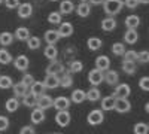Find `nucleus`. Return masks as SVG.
<instances>
[{
    "instance_id": "f257e3e1",
    "label": "nucleus",
    "mask_w": 149,
    "mask_h": 134,
    "mask_svg": "<svg viewBox=\"0 0 149 134\" xmlns=\"http://www.w3.org/2000/svg\"><path fill=\"white\" fill-rule=\"evenodd\" d=\"M102 6L106 15L113 17V15H118L125 5H124V0H104Z\"/></svg>"
},
{
    "instance_id": "f03ea898",
    "label": "nucleus",
    "mask_w": 149,
    "mask_h": 134,
    "mask_svg": "<svg viewBox=\"0 0 149 134\" xmlns=\"http://www.w3.org/2000/svg\"><path fill=\"white\" fill-rule=\"evenodd\" d=\"M104 121V113L102 109H94V110H91L88 113V116H86V122H88L90 125H98L102 124Z\"/></svg>"
},
{
    "instance_id": "7ed1b4c3",
    "label": "nucleus",
    "mask_w": 149,
    "mask_h": 134,
    "mask_svg": "<svg viewBox=\"0 0 149 134\" xmlns=\"http://www.w3.org/2000/svg\"><path fill=\"white\" fill-rule=\"evenodd\" d=\"M88 81H90V83L93 85V87H98L102 82H104V72L98 70L97 67L93 69V70H90V73H88Z\"/></svg>"
},
{
    "instance_id": "20e7f679",
    "label": "nucleus",
    "mask_w": 149,
    "mask_h": 134,
    "mask_svg": "<svg viewBox=\"0 0 149 134\" xmlns=\"http://www.w3.org/2000/svg\"><path fill=\"white\" fill-rule=\"evenodd\" d=\"M130 94H131V88L128 83H118L113 91V95L116 99H128Z\"/></svg>"
},
{
    "instance_id": "39448f33",
    "label": "nucleus",
    "mask_w": 149,
    "mask_h": 134,
    "mask_svg": "<svg viewBox=\"0 0 149 134\" xmlns=\"http://www.w3.org/2000/svg\"><path fill=\"white\" fill-rule=\"evenodd\" d=\"M64 72H66L64 66L61 64L58 60H52L46 67V75H61V73H64Z\"/></svg>"
},
{
    "instance_id": "423d86ee",
    "label": "nucleus",
    "mask_w": 149,
    "mask_h": 134,
    "mask_svg": "<svg viewBox=\"0 0 149 134\" xmlns=\"http://www.w3.org/2000/svg\"><path fill=\"white\" fill-rule=\"evenodd\" d=\"M102 101V110L103 112H110V110H115V106H116V97L112 94V95H106L104 99L100 100Z\"/></svg>"
},
{
    "instance_id": "0eeeda50",
    "label": "nucleus",
    "mask_w": 149,
    "mask_h": 134,
    "mask_svg": "<svg viewBox=\"0 0 149 134\" xmlns=\"http://www.w3.org/2000/svg\"><path fill=\"white\" fill-rule=\"evenodd\" d=\"M70 113L67 110H57V115H55V124L60 125V127H67L70 124Z\"/></svg>"
},
{
    "instance_id": "6e6552de",
    "label": "nucleus",
    "mask_w": 149,
    "mask_h": 134,
    "mask_svg": "<svg viewBox=\"0 0 149 134\" xmlns=\"http://www.w3.org/2000/svg\"><path fill=\"white\" fill-rule=\"evenodd\" d=\"M37 107L43 109V110H48V109L54 107V99L52 97H49L46 94H42L37 97Z\"/></svg>"
},
{
    "instance_id": "1a4fd4ad",
    "label": "nucleus",
    "mask_w": 149,
    "mask_h": 134,
    "mask_svg": "<svg viewBox=\"0 0 149 134\" xmlns=\"http://www.w3.org/2000/svg\"><path fill=\"white\" fill-rule=\"evenodd\" d=\"M70 99L64 95H58L57 99H54V109L55 110H67L69 106H70Z\"/></svg>"
},
{
    "instance_id": "9d476101",
    "label": "nucleus",
    "mask_w": 149,
    "mask_h": 134,
    "mask_svg": "<svg viewBox=\"0 0 149 134\" xmlns=\"http://www.w3.org/2000/svg\"><path fill=\"white\" fill-rule=\"evenodd\" d=\"M14 64H15V69L19 70V72H26L30 66V61H29V57L27 55H18L15 60H14Z\"/></svg>"
},
{
    "instance_id": "9b49d317",
    "label": "nucleus",
    "mask_w": 149,
    "mask_h": 134,
    "mask_svg": "<svg viewBox=\"0 0 149 134\" xmlns=\"http://www.w3.org/2000/svg\"><path fill=\"white\" fill-rule=\"evenodd\" d=\"M60 37L61 36H60L58 30H48L43 34V40L46 42V45H55L60 40Z\"/></svg>"
},
{
    "instance_id": "f8f14e48",
    "label": "nucleus",
    "mask_w": 149,
    "mask_h": 134,
    "mask_svg": "<svg viewBox=\"0 0 149 134\" xmlns=\"http://www.w3.org/2000/svg\"><path fill=\"white\" fill-rule=\"evenodd\" d=\"M12 90H14V94H15V97H18V99H22V97L30 91V88H29V87H27V85L24 83L22 81H19V82L14 83Z\"/></svg>"
},
{
    "instance_id": "ddd939ff",
    "label": "nucleus",
    "mask_w": 149,
    "mask_h": 134,
    "mask_svg": "<svg viewBox=\"0 0 149 134\" xmlns=\"http://www.w3.org/2000/svg\"><path fill=\"white\" fill-rule=\"evenodd\" d=\"M30 121H31V124H42L45 121V110L36 106V109L30 113Z\"/></svg>"
},
{
    "instance_id": "4468645a",
    "label": "nucleus",
    "mask_w": 149,
    "mask_h": 134,
    "mask_svg": "<svg viewBox=\"0 0 149 134\" xmlns=\"http://www.w3.org/2000/svg\"><path fill=\"white\" fill-rule=\"evenodd\" d=\"M91 3L90 2H81L78 6H76V14L81 17V18H86L90 14H91Z\"/></svg>"
},
{
    "instance_id": "2eb2a0df",
    "label": "nucleus",
    "mask_w": 149,
    "mask_h": 134,
    "mask_svg": "<svg viewBox=\"0 0 149 134\" xmlns=\"http://www.w3.org/2000/svg\"><path fill=\"white\" fill-rule=\"evenodd\" d=\"M73 24L72 22H69V21H63L60 24V28H58V33H60V36L61 37H69V36H72L73 34Z\"/></svg>"
},
{
    "instance_id": "dca6fc26",
    "label": "nucleus",
    "mask_w": 149,
    "mask_h": 134,
    "mask_svg": "<svg viewBox=\"0 0 149 134\" xmlns=\"http://www.w3.org/2000/svg\"><path fill=\"white\" fill-rule=\"evenodd\" d=\"M43 83L48 90H55L57 87H60V78L58 75H46Z\"/></svg>"
},
{
    "instance_id": "f3484780",
    "label": "nucleus",
    "mask_w": 149,
    "mask_h": 134,
    "mask_svg": "<svg viewBox=\"0 0 149 134\" xmlns=\"http://www.w3.org/2000/svg\"><path fill=\"white\" fill-rule=\"evenodd\" d=\"M131 109V103L128 101V99H116V106H115V110L119 113H127L130 112Z\"/></svg>"
},
{
    "instance_id": "a211bd4d",
    "label": "nucleus",
    "mask_w": 149,
    "mask_h": 134,
    "mask_svg": "<svg viewBox=\"0 0 149 134\" xmlns=\"http://www.w3.org/2000/svg\"><path fill=\"white\" fill-rule=\"evenodd\" d=\"M124 40L128 45H134L136 42L139 40V33L136 28H127V31L124 33Z\"/></svg>"
},
{
    "instance_id": "6ab92c4d",
    "label": "nucleus",
    "mask_w": 149,
    "mask_h": 134,
    "mask_svg": "<svg viewBox=\"0 0 149 134\" xmlns=\"http://www.w3.org/2000/svg\"><path fill=\"white\" fill-rule=\"evenodd\" d=\"M17 12H18V17H19V18H29V17H31V14H33V6H31L30 3H21V5L18 6Z\"/></svg>"
},
{
    "instance_id": "aec40b11",
    "label": "nucleus",
    "mask_w": 149,
    "mask_h": 134,
    "mask_svg": "<svg viewBox=\"0 0 149 134\" xmlns=\"http://www.w3.org/2000/svg\"><path fill=\"white\" fill-rule=\"evenodd\" d=\"M95 67L102 72H107L109 67H110V60L106 55H98L95 58Z\"/></svg>"
},
{
    "instance_id": "412c9836",
    "label": "nucleus",
    "mask_w": 149,
    "mask_h": 134,
    "mask_svg": "<svg viewBox=\"0 0 149 134\" xmlns=\"http://www.w3.org/2000/svg\"><path fill=\"white\" fill-rule=\"evenodd\" d=\"M116 28V19L113 17L107 15L103 21H102V30L103 31H113Z\"/></svg>"
},
{
    "instance_id": "4be33fe9",
    "label": "nucleus",
    "mask_w": 149,
    "mask_h": 134,
    "mask_svg": "<svg viewBox=\"0 0 149 134\" xmlns=\"http://www.w3.org/2000/svg\"><path fill=\"white\" fill-rule=\"evenodd\" d=\"M118 81H119V75H118L116 70L104 72V82L107 85H118Z\"/></svg>"
},
{
    "instance_id": "5701e85b",
    "label": "nucleus",
    "mask_w": 149,
    "mask_h": 134,
    "mask_svg": "<svg viewBox=\"0 0 149 134\" xmlns=\"http://www.w3.org/2000/svg\"><path fill=\"white\" fill-rule=\"evenodd\" d=\"M73 10H76V8H74V3L72 0H63V2H60V12L63 15H69Z\"/></svg>"
},
{
    "instance_id": "b1692460",
    "label": "nucleus",
    "mask_w": 149,
    "mask_h": 134,
    "mask_svg": "<svg viewBox=\"0 0 149 134\" xmlns=\"http://www.w3.org/2000/svg\"><path fill=\"white\" fill-rule=\"evenodd\" d=\"M18 107H19V100H18V97H10V99H8L6 103H5V109H6L9 113L17 112Z\"/></svg>"
},
{
    "instance_id": "393cba45",
    "label": "nucleus",
    "mask_w": 149,
    "mask_h": 134,
    "mask_svg": "<svg viewBox=\"0 0 149 134\" xmlns=\"http://www.w3.org/2000/svg\"><path fill=\"white\" fill-rule=\"evenodd\" d=\"M72 85H73L72 73H70V72L61 73V76H60V87H61V88H70Z\"/></svg>"
},
{
    "instance_id": "a878e982",
    "label": "nucleus",
    "mask_w": 149,
    "mask_h": 134,
    "mask_svg": "<svg viewBox=\"0 0 149 134\" xmlns=\"http://www.w3.org/2000/svg\"><path fill=\"white\" fill-rule=\"evenodd\" d=\"M70 100H72L74 104H81V103H84V100H86V92H85L84 90H74V91L72 92Z\"/></svg>"
},
{
    "instance_id": "bb28decb",
    "label": "nucleus",
    "mask_w": 149,
    "mask_h": 134,
    "mask_svg": "<svg viewBox=\"0 0 149 134\" xmlns=\"http://www.w3.org/2000/svg\"><path fill=\"white\" fill-rule=\"evenodd\" d=\"M43 55L48 58V60H57L58 57V49H57V46L55 45H46L45 46V49H43Z\"/></svg>"
},
{
    "instance_id": "cd10ccee",
    "label": "nucleus",
    "mask_w": 149,
    "mask_h": 134,
    "mask_svg": "<svg viewBox=\"0 0 149 134\" xmlns=\"http://www.w3.org/2000/svg\"><path fill=\"white\" fill-rule=\"evenodd\" d=\"M22 103H24V106H27V107H36L37 106V97L33 92L29 91L26 95L22 97Z\"/></svg>"
},
{
    "instance_id": "c85d7f7f",
    "label": "nucleus",
    "mask_w": 149,
    "mask_h": 134,
    "mask_svg": "<svg viewBox=\"0 0 149 134\" xmlns=\"http://www.w3.org/2000/svg\"><path fill=\"white\" fill-rule=\"evenodd\" d=\"M124 24H125L127 28H137L140 26V18L137 15H128L125 21H124Z\"/></svg>"
},
{
    "instance_id": "c756f323",
    "label": "nucleus",
    "mask_w": 149,
    "mask_h": 134,
    "mask_svg": "<svg viewBox=\"0 0 149 134\" xmlns=\"http://www.w3.org/2000/svg\"><path fill=\"white\" fill-rule=\"evenodd\" d=\"M45 90H46L45 83H43V82H39V81H36V82L31 85V87H30V92H33L36 97L42 95V94L45 92Z\"/></svg>"
},
{
    "instance_id": "7c9ffc66",
    "label": "nucleus",
    "mask_w": 149,
    "mask_h": 134,
    "mask_svg": "<svg viewBox=\"0 0 149 134\" xmlns=\"http://www.w3.org/2000/svg\"><path fill=\"white\" fill-rule=\"evenodd\" d=\"M15 39V34H12L9 31H3L0 33V45L2 46H9Z\"/></svg>"
},
{
    "instance_id": "2f4dec72",
    "label": "nucleus",
    "mask_w": 149,
    "mask_h": 134,
    "mask_svg": "<svg viewBox=\"0 0 149 134\" xmlns=\"http://www.w3.org/2000/svg\"><path fill=\"white\" fill-rule=\"evenodd\" d=\"M30 37V31H29V28L27 27H18L17 30H15V39H18V40H26L27 42V39Z\"/></svg>"
},
{
    "instance_id": "473e14b6",
    "label": "nucleus",
    "mask_w": 149,
    "mask_h": 134,
    "mask_svg": "<svg viewBox=\"0 0 149 134\" xmlns=\"http://www.w3.org/2000/svg\"><path fill=\"white\" fill-rule=\"evenodd\" d=\"M82 70H84V63L79 61V60H73V61L69 63L67 72H70V73H81Z\"/></svg>"
},
{
    "instance_id": "72a5a7b5",
    "label": "nucleus",
    "mask_w": 149,
    "mask_h": 134,
    "mask_svg": "<svg viewBox=\"0 0 149 134\" xmlns=\"http://www.w3.org/2000/svg\"><path fill=\"white\" fill-rule=\"evenodd\" d=\"M102 99V92H100V90H98V88H91L88 92H86V100H88V101H98V100H100Z\"/></svg>"
},
{
    "instance_id": "f704fd0d",
    "label": "nucleus",
    "mask_w": 149,
    "mask_h": 134,
    "mask_svg": "<svg viewBox=\"0 0 149 134\" xmlns=\"http://www.w3.org/2000/svg\"><path fill=\"white\" fill-rule=\"evenodd\" d=\"M122 70L127 73V75H134L136 72H137V64L133 63V61H125L124 60L122 61Z\"/></svg>"
},
{
    "instance_id": "c9c22d12",
    "label": "nucleus",
    "mask_w": 149,
    "mask_h": 134,
    "mask_svg": "<svg viewBox=\"0 0 149 134\" xmlns=\"http://www.w3.org/2000/svg\"><path fill=\"white\" fill-rule=\"evenodd\" d=\"M86 45H88V48L91 51H98L102 48L103 42H102L100 37H90L88 40H86Z\"/></svg>"
},
{
    "instance_id": "e433bc0d",
    "label": "nucleus",
    "mask_w": 149,
    "mask_h": 134,
    "mask_svg": "<svg viewBox=\"0 0 149 134\" xmlns=\"http://www.w3.org/2000/svg\"><path fill=\"white\" fill-rule=\"evenodd\" d=\"M48 22L51 24H61L63 22V14L60 10H54L48 15Z\"/></svg>"
},
{
    "instance_id": "4c0bfd02",
    "label": "nucleus",
    "mask_w": 149,
    "mask_h": 134,
    "mask_svg": "<svg viewBox=\"0 0 149 134\" xmlns=\"http://www.w3.org/2000/svg\"><path fill=\"white\" fill-rule=\"evenodd\" d=\"M125 45L121 43V42H116L112 45V52H113V55L116 57H124V54H125Z\"/></svg>"
},
{
    "instance_id": "58836bf2",
    "label": "nucleus",
    "mask_w": 149,
    "mask_h": 134,
    "mask_svg": "<svg viewBox=\"0 0 149 134\" xmlns=\"http://www.w3.org/2000/svg\"><path fill=\"white\" fill-rule=\"evenodd\" d=\"M40 39L39 37H37V36H30V37L27 39V46L30 48V49H39V48H40Z\"/></svg>"
},
{
    "instance_id": "ea45409f",
    "label": "nucleus",
    "mask_w": 149,
    "mask_h": 134,
    "mask_svg": "<svg viewBox=\"0 0 149 134\" xmlns=\"http://www.w3.org/2000/svg\"><path fill=\"white\" fill-rule=\"evenodd\" d=\"M134 134H148L149 133V124H145V122H137L133 128Z\"/></svg>"
},
{
    "instance_id": "a19ab883",
    "label": "nucleus",
    "mask_w": 149,
    "mask_h": 134,
    "mask_svg": "<svg viewBox=\"0 0 149 134\" xmlns=\"http://www.w3.org/2000/svg\"><path fill=\"white\" fill-rule=\"evenodd\" d=\"M10 61H12V55L9 54L8 49L2 48L0 49V64H9Z\"/></svg>"
},
{
    "instance_id": "79ce46f5",
    "label": "nucleus",
    "mask_w": 149,
    "mask_h": 134,
    "mask_svg": "<svg viewBox=\"0 0 149 134\" xmlns=\"http://www.w3.org/2000/svg\"><path fill=\"white\" fill-rule=\"evenodd\" d=\"M124 60L125 61H133V63H137V60H139V52L137 51H125V54H124Z\"/></svg>"
},
{
    "instance_id": "37998d69",
    "label": "nucleus",
    "mask_w": 149,
    "mask_h": 134,
    "mask_svg": "<svg viewBox=\"0 0 149 134\" xmlns=\"http://www.w3.org/2000/svg\"><path fill=\"white\" fill-rule=\"evenodd\" d=\"M12 87H14V83L9 76H0V90H9Z\"/></svg>"
},
{
    "instance_id": "c03bdc74",
    "label": "nucleus",
    "mask_w": 149,
    "mask_h": 134,
    "mask_svg": "<svg viewBox=\"0 0 149 134\" xmlns=\"http://www.w3.org/2000/svg\"><path fill=\"white\" fill-rule=\"evenodd\" d=\"M139 88H140L142 91L149 92V76H143V78L139 81Z\"/></svg>"
},
{
    "instance_id": "a18cd8bd",
    "label": "nucleus",
    "mask_w": 149,
    "mask_h": 134,
    "mask_svg": "<svg viewBox=\"0 0 149 134\" xmlns=\"http://www.w3.org/2000/svg\"><path fill=\"white\" fill-rule=\"evenodd\" d=\"M137 63H140V64H148L149 63V51H140L139 52Z\"/></svg>"
},
{
    "instance_id": "49530a36",
    "label": "nucleus",
    "mask_w": 149,
    "mask_h": 134,
    "mask_svg": "<svg viewBox=\"0 0 149 134\" xmlns=\"http://www.w3.org/2000/svg\"><path fill=\"white\" fill-rule=\"evenodd\" d=\"M9 128V119L8 116L0 115V131H6Z\"/></svg>"
},
{
    "instance_id": "de8ad7c7",
    "label": "nucleus",
    "mask_w": 149,
    "mask_h": 134,
    "mask_svg": "<svg viewBox=\"0 0 149 134\" xmlns=\"http://www.w3.org/2000/svg\"><path fill=\"white\" fill-rule=\"evenodd\" d=\"M21 81H22L24 83H26L29 88H30L31 85H33V83L36 82V81H34V78H33V75H30V73H26V75L22 76V79H21Z\"/></svg>"
},
{
    "instance_id": "09e8293b",
    "label": "nucleus",
    "mask_w": 149,
    "mask_h": 134,
    "mask_svg": "<svg viewBox=\"0 0 149 134\" xmlns=\"http://www.w3.org/2000/svg\"><path fill=\"white\" fill-rule=\"evenodd\" d=\"M3 3H5V6L8 9H18V6L21 5L19 0H5Z\"/></svg>"
},
{
    "instance_id": "8fccbe9b",
    "label": "nucleus",
    "mask_w": 149,
    "mask_h": 134,
    "mask_svg": "<svg viewBox=\"0 0 149 134\" xmlns=\"http://www.w3.org/2000/svg\"><path fill=\"white\" fill-rule=\"evenodd\" d=\"M124 5L128 9H136L140 5V0H124Z\"/></svg>"
},
{
    "instance_id": "3c124183",
    "label": "nucleus",
    "mask_w": 149,
    "mask_h": 134,
    "mask_svg": "<svg viewBox=\"0 0 149 134\" xmlns=\"http://www.w3.org/2000/svg\"><path fill=\"white\" fill-rule=\"evenodd\" d=\"M19 134H36V133H34V128L31 125H24L19 130Z\"/></svg>"
},
{
    "instance_id": "603ef678",
    "label": "nucleus",
    "mask_w": 149,
    "mask_h": 134,
    "mask_svg": "<svg viewBox=\"0 0 149 134\" xmlns=\"http://www.w3.org/2000/svg\"><path fill=\"white\" fill-rule=\"evenodd\" d=\"M88 2L91 3V5H103V2H104V0H88Z\"/></svg>"
},
{
    "instance_id": "864d4df0",
    "label": "nucleus",
    "mask_w": 149,
    "mask_h": 134,
    "mask_svg": "<svg viewBox=\"0 0 149 134\" xmlns=\"http://www.w3.org/2000/svg\"><path fill=\"white\" fill-rule=\"evenodd\" d=\"M145 112H146V113H149V101L145 104Z\"/></svg>"
},
{
    "instance_id": "5fc2aeb1",
    "label": "nucleus",
    "mask_w": 149,
    "mask_h": 134,
    "mask_svg": "<svg viewBox=\"0 0 149 134\" xmlns=\"http://www.w3.org/2000/svg\"><path fill=\"white\" fill-rule=\"evenodd\" d=\"M140 3H143V5H149V0H140Z\"/></svg>"
},
{
    "instance_id": "6e6d98bb",
    "label": "nucleus",
    "mask_w": 149,
    "mask_h": 134,
    "mask_svg": "<svg viewBox=\"0 0 149 134\" xmlns=\"http://www.w3.org/2000/svg\"><path fill=\"white\" fill-rule=\"evenodd\" d=\"M3 2H5V0H0V5H2V3H3Z\"/></svg>"
},
{
    "instance_id": "4d7b16f0",
    "label": "nucleus",
    "mask_w": 149,
    "mask_h": 134,
    "mask_svg": "<svg viewBox=\"0 0 149 134\" xmlns=\"http://www.w3.org/2000/svg\"><path fill=\"white\" fill-rule=\"evenodd\" d=\"M81 2H88V0H81Z\"/></svg>"
},
{
    "instance_id": "13d9d810",
    "label": "nucleus",
    "mask_w": 149,
    "mask_h": 134,
    "mask_svg": "<svg viewBox=\"0 0 149 134\" xmlns=\"http://www.w3.org/2000/svg\"><path fill=\"white\" fill-rule=\"evenodd\" d=\"M49 2H57V0H49Z\"/></svg>"
},
{
    "instance_id": "bf43d9fd",
    "label": "nucleus",
    "mask_w": 149,
    "mask_h": 134,
    "mask_svg": "<svg viewBox=\"0 0 149 134\" xmlns=\"http://www.w3.org/2000/svg\"><path fill=\"white\" fill-rule=\"evenodd\" d=\"M54 134H61V133H54Z\"/></svg>"
}]
</instances>
